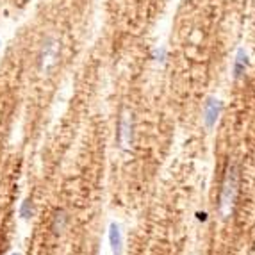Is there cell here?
I'll return each instance as SVG.
<instances>
[{"label":"cell","instance_id":"obj_2","mask_svg":"<svg viewBox=\"0 0 255 255\" xmlns=\"http://www.w3.org/2000/svg\"><path fill=\"white\" fill-rule=\"evenodd\" d=\"M118 146L122 150H130L134 143V118L130 111H124L118 120V132H116Z\"/></svg>","mask_w":255,"mask_h":255},{"label":"cell","instance_id":"obj_7","mask_svg":"<svg viewBox=\"0 0 255 255\" xmlns=\"http://www.w3.org/2000/svg\"><path fill=\"white\" fill-rule=\"evenodd\" d=\"M20 216L23 220H30V218L34 216V204L30 200H23L20 205Z\"/></svg>","mask_w":255,"mask_h":255},{"label":"cell","instance_id":"obj_8","mask_svg":"<svg viewBox=\"0 0 255 255\" xmlns=\"http://www.w3.org/2000/svg\"><path fill=\"white\" fill-rule=\"evenodd\" d=\"M196 218H198V221L205 223V221H207V213H196Z\"/></svg>","mask_w":255,"mask_h":255},{"label":"cell","instance_id":"obj_3","mask_svg":"<svg viewBox=\"0 0 255 255\" xmlns=\"http://www.w3.org/2000/svg\"><path fill=\"white\" fill-rule=\"evenodd\" d=\"M221 111H223V104L218 100V98L211 97L207 98V102L204 104V124L207 128H214L218 124V120L221 116Z\"/></svg>","mask_w":255,"mask_h":255},{"label":"cell","instance_id":"obj_6","mask_svg":"<svg viewBox=\"0 0 255 255\" xmlns=\"http://www.w3.org/2000/svg\"><path fill=\"white\" fill-rule=\"evenodd\" d=\"M247 64H248L247 54H245L243 50H239L238 57H236V63H234V77H236V79H239V77L245 73V70H247Z\"/></svg>","mask_w":255,"mask_h":255},{"label":"cell","instance_id":"obj_9","mask_svg":"<svg viewBox=\"0 0 255 255\" xmlns=\"http://www.w3.org/2000/svg\"><path fill=\"white\" fill-rule=\"evenodd\" d=\"M11 255H20V254H18V252H13V254H11Z\"/></svg>","mask_w":255,"mask_h":255},{"label":"cell","instance_id":"obj_4","mask_svg":"<svg viewBox=\"0 0 255 255\" xmlns=\"http://www.w3.org/2000/svg\"><path fill=\"white\" fill-rule=\"evenodd\" d=\"M107 238H109L111 254L113 255H124V234H122V229H120V225L116 223V221H111Z\"/></svg>","mask_w":255,"mask_h":255},{"label":"cell","instance_id":"obj_1","mask_svg":"<svg viewBox=\"0 0 255 255\" xmlns=\"http://www.w3.org/2000/svg\"><path fill=\"white\" fill-rule=\"evenodd\" d=\"M239 193V166L238 164H229L221 182V191H220V204H218V211H220L221 218H229L234 213L236 200H238Z\"/></svg>","mask_w":255,"mask_h":255},{"label":"cell","instance_id":"obj_5","mask_svg":"<svg viewBox=\"0 0 255 255\" xmlns=\"http://www.w3.org/2000/svg\"><path fill=\"white\" fill-rule=\"evenodd\" d=\"M66 225H68V214H66V211H63V209H57L54 213V216H52V232H54L55 236L63 234Z\"/></svg>","mask_w":255,"mask_h":255}]
</instances>
